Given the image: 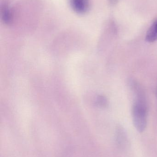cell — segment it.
I'll return each instance as SVG.
<instances>
[{"label": "cell", "mask_w": 157, "mask_h": 157, "mask_svg": "<svg viewBox=\"0 0 157 157\" xmlns=\"http://www.w3.org/2000/svg\"><path fill=\"white\" fill-rule=\"evenodd\" d=\"M70 3L73 9L79 13H84L88 9V0H70Z\"/></svg>", "instance_id": "2"}, {"label": "cell", "mask_w": 157, "mask_h": 157, "mask_svg": "<svg viewBox=\"0 0 157 157\" xmlns=\"http://www.w3.org/2000/svg\"><path fill=\"white\" fill-rule=\"evenodd\" d=\"M146 40L148 42H154L157 40V20L151 26L146 36Z\"/></svg>", "instance_id": "3"}, {"label": "cell", "mask_w": 157, "mask_h": 157, "mask_svg": "<svg viewBox=\"0 0 157 157\" xmlns=\"http://www.w3.org/2000/svg\"></svg>", "instance_id": "5"}, {"label": "cell", "mask_w": 157, "mask_h": 157, "mask_svg": "<svg viewBox=\"0 0 157 157\" xmlns=\"http://www.w3.org/2000/svg\"><path fill=\"white\" fill-rule=\"evenodd\" d=\"M131 88L134 95L132 108L133 122L139 132H143L147 124V106L145 96L140 86L135 81H131Z\"/></svg>", "instance_id": "1"}, {"label": "cell", "mask_w": 157, "mask_h": 157, "mask_svg": "<svg viewBox=\"0 0 157 157\" xmlns=\"http://www.w3.org/2000/svg\"><path fill=\"white\" fill-rule=\"evenodd\" d=\"M97 104L101 107H105L108 104L107 99L103 96H99L97 100Z\"/></svg>", "instance_id": "4"}]
</instances>
